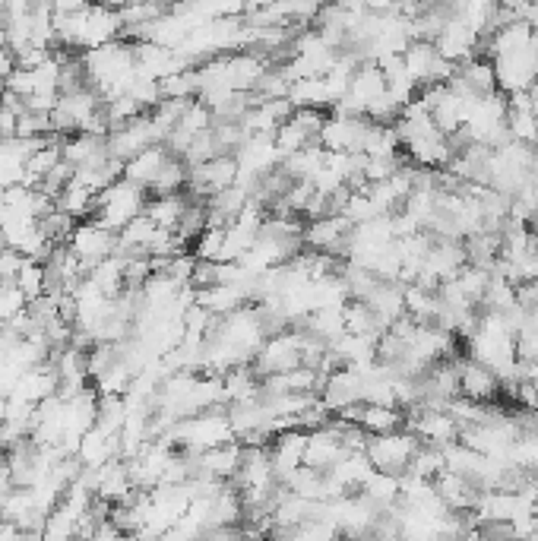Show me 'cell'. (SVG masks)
I'll list each match as a JSON object with an SVG mask.
<instances>
[{"label": "cell", "mask_w": 538, "mask_h": 541, "mask_svg": "<svg viewBox=\"0 0 538 541\" xmlns=\"http://www.w3.org/2000/svg\"><path fill=\"white\" fill-rule=\"evenodd\" d=\"M83 67H86L89 86L102 95V102H111V99H118V95L130 86L133 76H137V51H133L130 42L118 38V42L89 48L83 54Z\"/></svg>", "instance_id": "6da1fadb"}, {"label": "cell", "mask_w": 538, "mask_h": 541, "mask_svg": "<svg viewBox=\"0 0 538 541\" xmlns=\"http://www.w3.org/2000/svg\"><path fill=\"white\" fill-rule=\"evenodd\" d=\"M165 437L171 443H184L190 453H203V450H213V447H222V443L238 440L232 421H228V412H222L219 405L181 418L175 428L165 431Z\"/></svg>", "instance_id": "7a4b0ae2"}, {"label": "cell", "mask_w": 538, "mask_h": 541, "mask_svg": "<svg viewBox=\"0 0 538 541\" xmlns=\"http://www.w3.org/2000/svg\"><path fill=\"white\" fill-rule=\"evenodd\" d=\"M143 209H146V187L133 184L127 178H118L114 184L95 193L92 219L111 231H121L130 219H137Z\"/></svg>", "instance_id": "3957f363"}, {"label": "cell", "mask_w": 538, "mask_h": 541, "mask_svg": "<svg viewBox=\"0 0 538 541\" xmlns=\"http://www.w3.org/2000/svg\"><path fill=\"white\" fill-rule=\"evenodd\" d=\"M453 137H463L466 143H482V146L504 143L507 140V95H501V89L488 95H475L463 130L453 133Z\"/></svg>", "instance_id": "277c9868"}, {"label": "cell", "mask_w": 538, "mask_h": 541, "mask_svg": "<svg viewBox=\"0 0 538 541\" xmlns=\"http://www.w3.org/2000/svg\"><path fill=\"white\" fill-rule=\"evenodd\" d=\"M418 447H421V440L415 437V431H399L396 428V431H387V434H371L364 453L371 456L374 469L402 475L409 469V462H412Z\"/></svg>", "instance_id": "5b68a950"}, {"label": "cell", "mask_w": 538, "mask_h": 541, "mask_svg": "<svg viewBox=\"0 0 538 541\" xmlns=\"http://www.w3.org/2000/svg\"><path fill=\"white\" fill-rule=\"evenodd\" d=\"M402 64H406L409 76L421 86H434V83H447L453 76V64L444 61V54L437 51L431 38H412L409 48L402 51Z\"/></svg>", "instance_id": "8992f818"}, {"label": "cell", "mask_w": 538, "mask_h": 541, "mask_svg": "<svg viewBox=\"0 0 538 541\" xmlns=\"http://www.w3.org/2000/svg\"><path fill=\"white\" fill-rule=\"evenodd\" d=\"M371 118H361V114L352 111H333L323 118V127L317 133V143L326 152H361L364 133H368Z\"/></svg>", "instance_id": "52a82bcc"}, {"label": "cell", "mask_w": 538, "mask_h": 541, "mask_svg": "<svg viewBox=\"0 0 538 541\" xmlns=\"http://www.w3.org/2000/svg\"><path fill=\"white\" fill-rule=\"evenodd\" d=\"M482 38H485L482 32L472 29L463 16L450 10L444 29H440L437 38H434V45H437L440 54H444V61H450L456 67V64L469 61V57H475V51L482 48Z\"/></svg>", "instance_id": "ba28073f"}, {"label": "cell", "mask_w": 538, "mask_h": 541, "mask_svg": "<svg viewBox=\"0 0 538 541\" xmlns=\"http://www.w3.org/2000/svg\"><path fill=\"white\" fill-rule=\"evenodd\" d=\"M67 247L83 260L86 273H89L95 263L111 257L114 250H118V231H111V228H105V225H99V222L92 219V222H83V225H76L70 231Z\"/></svg>", "instance_id": "9c48e42d"}, {"label": "cell", "mask_w": 538, "mask_h": 541, "mask_svg": "<svg viewBox=\"0 0 538 541\" xmlns=\"http://www.w3.org/2000/svg\"><path fill=\"white\" fill-rule=\"evenodd\" d=\"M152 143H162V133L156 124H152L149 114H140V118H133L108 133V152L121 162L133 159L137 152H143Z\"/></svg>", "instance_id": "30bf717a"}, {"label": "cell", "mask_w": 538, "mask_h": 541, "mask_svg": "<svg viewBox=\"0 0 538 541\" xmlns=\"http://www.w3.org/2000/svg\"><path fill=\"white\" fill-rule=\"evenodd\" d=\"M301 345H304V333H276V336L263 339L260 352L254 358V371L260 377H266L276 371H288V367H295V364H304Z\"/></svg>", "instance_id": "8fae6325"}, {"label": "cell", "mask_w": 538, "mask_h": 541, "mask_svg": "<svg viewBox=\"0 0 538 541\" xmlns=\"http://www.w3.org/2000/svg\"><path fill=\"white\" fill-rule=\"evenodd\" d=\"M269 459H273V472L279 485H288L301 466H304V447H307V431L304 428H285L269 437Z\"/></svg>", "instance_id": "7c38bea8"}, {"label": "cell", "mask_w": 538, "mask_h": 541, "mask_svg": "<svg viewBox=\"0 0 538 541\" xmlns=\"http://www.w3.org/2000/svg\"><path fill=\"white\" fill-rule=\"evenodd\" d=\"M361 396H364V377H361L358 367H336V371L320 386V399L333 415L345 412L349 405L364 402Z\"/></svg>", "instance_id": "4fadbf2b"}, {"label": "cell", "mask_w": 538, "mask_h": 541, "mask_svg": "<svg viewBox=\"0 0 538 541\" xmlns=\"http://www.w3.org/2000/svg\"><path fill=\"white\" fill-rule=\"evenodd\" d=\"M349 231L352 222L342 212H326V216L311 219V225H304V244L314 250H326V254H342Z\"/></svg>", "instance_id": "5bb4252c"}, {"label": "cell", "mask_w": 538, "mask_h": 541, "mask_svg": "<svg viewBox=\"0 0 538 541\" xmlns=\"http://www.w3.org/2000/svg\"><path fill=\"white\" fill-rule=\"evenodd\" d=\"M406 424L421 443H431V447H447V443L459 440V421L450 415V409H421Z\"/></svg>", "instance_id": "9a60e30c"}, {"label": "cell", "mask_w": 538, "mask_h": 541, "mask_svg": "<svg viewBox=\"0 0 538 541\" xmlns=\"http://www.w3.org/2000/svg\"><path fill=\"white\" fill-rule=\"evenodd\" d=\"M456 371H459V396H469L475 402H491L501 393V380L482 361L475 358L456 361Z\"/></svg>", "instance_id": "2e32d148"}, {"label": "cell", "mask_w": 538, "mask_h": 541, "mask_svg": "<svg viewBox=\"0 0 538 541\" xmlns=\"http://www.w3.org/2000/svg\"><path fill=\"white\" fill-rule=\"evenodd\" d=\"M434 488H437L440 500H444V504H447L450 510H456V513L475 510V500H478V494H482V488H478L472 478L459 475V472H453V469L440 472V475L434 478Z\"/></svg>", "instance_id": "e0dca14e"}, {"label": "cell", "mask_w": 538, "mask_h": 541, "mask_svg": "<svg viewBox=\"0 0 538 541\" xmlns=\"http://www.w3.org/2000/svg\"><path fill=\"white\" fill-rule=\"evenodd\" d=\"M241 456H244V447L238 440L222 443V447H213V450H203V453H197V472L194 475H209L216 481H228V478L238 475Z\"/></svg>", "instance_id": "ac0fdd59"}, {"label": "cell", "mask_w": 538, "mask_h": 541, "mask_svg": "<svg viewBox=\"0 0 538 541\" xmlns=\"http://www.w3.org/2000/svg\"><path fill=\"white\" fill-rule=\"evenodd\" d=\"M114 456H121V437L99 428V424H92V428L80 437V447H76V459L89 469L105 466V462Z\"/></svg>", "instance_id": "d6986e66"}, {"label": "cell", "mask_w": 538, "mask_h": 541, "mask_svg": "<svg viewBox=\"0 0 538 541\" xmlns=\"http://www.w3.org/2000/svg\"><path fill=\"white\" fill-rule=\"evenodd\" d=\"M171 156H175V152H171L165 143H152V146H146L143 152H137L133 159L124 162V178L149 190V184L156 181V175H159L162 165H165Z\"/></svg>", "instance_id": "ffe728a7"}, {"label": "cell", "mask_w": 538, "mask_h": 541, "mask_svg": "<svg viewBox=\"0 0 538 541\" xmlns=\"http://www.w3.org/2000/svg\"><path fill=\"white\" fill-rule=\"evenodd\" d=\"M402 149V140L396 133V124H383V121H371L368 133H364L361 143V156L368 159H396Z\"/></svg>", "instance_id": "44dd1931"}, {"label": "cell", "mask_w": 538, "mask_h": 541, "mask_svg": "<svg viewBox=\"0 0 538 541\" xmlns=\"http://www.w3.org/2000/svg\"><path fill=\"white\" fill-rule=\"evenodd\" d=\"M358 494L368 500L371 507H377L380 513L390 510L393 504H399V475L374 469L371 478L358 488Z\"/></svg>", "instance_id": "7402d4cb"}, {"label": "cell", "mask_w": 538, "mask_h": 541, "mask_svg": "<svg viewBox=\"0 0 538 541\" xmlns=\"http://www.w3.org/2000/svg\"><path fill=\"white\" fill-rule=\"evenodd\" d=\"M190 206V197H184V193H162V197H152L146 200V216L156 222L159 228H175L184 216V209Z\"/></svg>", "instance_id": "603a6c76"}, {"label": "cell", "mask_w": 538, "mask_h": 541, "mask_svg": "<svg viewBox=\"0 0 538 541\" xmlns=\"http://www.w3.org/2000/svg\"><path fill=\"white\" fill-rule=\"evenodd\" d=\"M86 276H89L95 285H99L108 298H118V295L124 292V288H127V282H124V257L118 254V250H114L111 257H105V260L95 263Z\"/></svg>", "instance_id": "cb8c5ba5"}, {"label": "cell", "mask_w": 538, "mask_h": 541, "mask_svg": "<svg viewBox=\"0 0 538 541\" xmlns=\"http://www.w3.org/2000/svg\"><path fill=\"white\" fill-rule=\"evenodd\" d=\"M504 462L520 472H538V431H520L507 447Z\"/></svg>", "instance_id": "d4e9b609"}, {"label": "cell", "mask_w": 538, "mask_h": 541, "mask_svg": "<svg viewBox=\"0 0 538 541\" xmlns=\"http://www.w3.org/2000/svg\"><path fill=\"white\" fill-rule=\"evenodd\" d=\"M57 209L70 212L73 219H83V216H89V212L95 209V190L80 184V181H70L61 190V197H57Z\"/></svg>", "instance_id": "484cf974"}, {"label": "cell", "mask_w": 538, "mask_h": 541, "mask_svg": "<svg viewBox=\"0 0 538 541\" xmlns=\"http://www.w3.org/2000/svg\"><path fill=\"white\" fill-rule=\"evenodd\" d=\"M187 181H190V168H187V162L178 159V156H171V159L162 165V171L156 175V181L149 184V190L156 193V197H162V193H178V190H184Z\"/></svg>", "instance_id": "4316f807"}, {"label": "cell", "mask_w": 538, "mask_h": 541, "mask_svg": "<svg viewBox=\"0 0 538 541\" xmlns=\"http://www.w3.org/2000/svg\"><path fill=\"white\" fill-rule=\"evenodd\" d=\"M16 285L23 288V295L32 301V298H42L48 292V269H45V260H35V257H26L23 266H19L16 273Z\"/></svg>", "instance_id": "83f0119b"}, {"label": "cell", "mask_w": 538, "mask_h": 541, "mask_svg": "<svg viewBox=\"0 0 538 541\" xmlns=\"http://www.w3.org/2000/svg\"><path fill=\"white\" fill-rule=\"evenodd\" d=\"M447 469V459H444V447H431V443H421L415 450L412 462L406 472H415V475H425V478H437L440 472Z\"/></svg>", "instance_id": "f1b7e54d"}, {"label": "cell", "mask_w": 538, "mask_h": 541, "mask_svg": "<svg viewBox=\"0 0 538 541\" xmlns=\"http://www.w3.org/2000/svg\"><path fill=\"white\" fill-rule=\"evenodd\" d=\"M222 238H225V225H206L194 238V257L197 260H219Z\"/></svg>", "instance_id": "f546056e"}, {"label": "cell", "mask_w": 538, "mask_h": 541, "mask_svg": "<svg viewBox=\"0 0 538 541\" xmlns=\"http://www.w3.org/2000/svg\"><path fill=\"white\" fill-rule=\"evenodd\" d=\"M26 254H19L16 247H0V282H16L19 266H23Z\"/></svg>", "instance_id": "4dcf8cb0"}, {"label": "cell", "mask_w": 538, "mask_h": 541, "mask_svg": "<svg viewBox=\"0 0 538 541\" xmlns=\"http://www.w3.org/2000/svg\"><path fill=\"white\" fill-rule=\"evenodd\" d=\"M19 114H23V111H16V108H10V105L0 102V137H4V140H13V137H16Z\"/></svg>", "instance_id": "1f68e13d"}, {"label": "cell", "mask_w": 538, "mask_h": 541, "mask_svg": "<svg viewBox=\"0 0 538 541\" xmlns=\"http://www.w3.org/2000/svg\"><path fill=\"white\" fill-rule=\"evenodd\" d=\"M95 4V0H54V13H83V10H89Z\"/></svg>", "instance_id": "d6a6232c"}, {"label": "cell", "mask_w": 538, "mask_h": 541, "mask_svg": "<svg viewBox=\"0 0 538 541\" xmlns=\"http://www.w3.org/2000/svg\"><path fill=\"white\" fill-rule=\"evenodd\" d=\"M364 10L368 13H396L399 0H364Z\"/></svg>", "instance_id": "836d02e7"}, {"label": "cell", "mask_w": 538, "mask_h": 541, "mask_svg": "<svg viewBox=\"0 0 538 541\" xmlns=\"http://www.w3.org/2000/svg\"><path fill=\"white\" fill-rule=\"evenodd\" d=\"M10 491H13V478H10V472H0V507H4V500H7Z\"/></svg>", "instance_id": "e575fe53"}, {"label": "cell", "mask_w": 538, "mask_h": 541, "mask_svg": "<svg viewBox=\"0 0 538 541\" xmlns=\"http://www.w3.org/2000/svg\"><path fill=\"white\" fill-rule=\"evenodd\" d=\"M330 4H336L342 10H364V0H330Z\"/></svg>", "instance_id": "d590c367"}, {"label": "cell", "mask_w": 538, "mask_h": 541, "mask_svg": "<svg viewBox=\"0 0 538 541\" xmlns=\"http://www.w3.org/2000/svg\"><path fill=\"white\" fill-rule=\"evenodd\" d=\"M532 535L538 538V507H535V513H532Z\"/></svg>", "instance_id": "8d00e7d4"}, {"label": "cell", "mask_w": 538, "mask_h": 541, "mask_svg": "<svg viewBox=\"0 0 538 541\" xmlns=\"http://www.w3.org/2000/svg\"><path fill=\"white\" fill-rule=\"evenodd\" d=\"M535 409H538V402H535Z\"/></svg>", "instance_id": "74e56055"}]
</instances>
